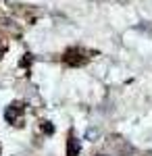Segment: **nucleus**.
Returning <instances> with one entry per match:
<instances>
[{
	"mask_svg": "<svg viewBox=\"0 0 152 156\" xmlns=\"http://www.w3.org/2000/svg\"><path fill=\"white\" fill-rule=\"evenodd\" d=\"M4 117L6 121L11 123V125H21V121H23V106L21 104H11V106L6 108V112H4Z\"/></svg>",
	"mask_w": 152,
	"mask_h": 156,
	"instance_id": "obj_1",
	"label": "nucleus"
},
{
	"mask_svg": "<svg viewBox=\"0 0 152 156\" xmlns=\"http://www.w3.org/2000/svg\"><path fill=\"white\" fill-rule=\"evenodd\" d=\"M79 152H81V142L71 133L67 140V156H79Z\"/></svg>",
	"mask_w": 152,
	"mask_h": 156,
	"instance_id": "obj_2",
	"label": "nucleus"
},
{
	"mask_svg": "<svg viewBox=\"0 0 152 156\" xmlns=\"http://www.w3.org/2000/svg\"><path fill=\"white\" fill-rule=\"evenodd\" d=\"M100 156H106V154H100Z\"/></svg>",
	"mask_w": 152,
	"mask_h": 156,
	"instance_id": "obj_3",
	"label": "nucleus"
}]
</instances>
